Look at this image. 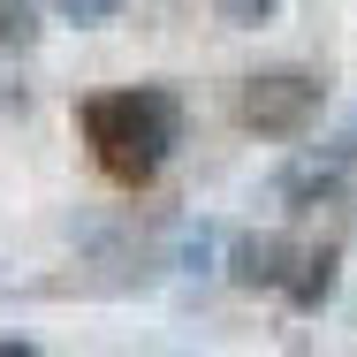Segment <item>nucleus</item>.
Here are the masks:
<instances>
[{"label":"nucleus","instance_id":"1","mask_svg":"<svg viewBox=\"0 0 357 357\" xmlns=\"http://www.w3.org/2000/svg\"><path fill=\"white\" fill-rule=\"evenodd\" d=\"M84 137L99 152V167L114 183H152L160 160L183 137V99L160 91V84H137V91H107V99H84Z\"/></svg>","mask_w":357,"mask_h":357},{"label":"nucleus","instance_id":"2","mask_svg":"<svg viewBox=\"0 0 357 357\" xmlns=\"http://www.w3.org/2000/svg\"><path fill=\"white\" fill-rule=\"evenodd\" d=\"M236 114H243V130H259V137H296L312 114H319V84L296 69H274V76H251L243 84V99H236Z\"/></svg>","mask_w":357,"mask_h":357},{"label":"nucleus","instance_id":"3","mask_svg":"<svg viewBox=\"0 0 357 357\" xmlns=\"http://www.w3.org/2000/svg\"><path fill=\"white\" fill-rule=\"evenodd\" d=\"M228 274L243 289H289V274H296V251H289L282 236H243L236 251H228Z\"/></svg>","mask_w":357,"mask_h":357},{"label":"nucleus","instance_id":"4","mask_svg":"<svg viewBox=\"0 0 357 357\" xmlns=\"http://www.w3.org/2000/svg\"><path fill=\"white\" fill-rule=\"evenodd\" d=\"M282 198H289V213L342 206V167H335V160H319V167H289V175H282Z\"/></svg>","mask_w":357,"mask_h":357},{"label":"nucleus","instance_id":"5","mask_svg":"<svg viewBox=\"0 0 357 357\" xmlns=\"http://www.w3.org/2000/svg\"><path fill=\"white\" fill-rule=\"evenodd\" d=\"M327 296H335V251L319 243V251L296 259V274H289V304H296V312H319Z\"/></svg>","mask_w":357,"mask_h":357},{"label":"nucleus","instance_id":"6","mask_svg":"<svg viewBox=\"0 0 357 357\" xmlns=\"http://www.w3.org/2000/svg\"><path fill=\"white\" fill-rule=\"evenodd\" d=\"M38 23H31V0H0V46H31Z\"/></svg>","mask_w":357,"mask_h":357},{"label":"nucleus","instance_id":"7","mask_svg":"<svg viewBox=\"0 0 357 357\" xmlns=\"http://www.w3.org/2000/svg\"><path fill=\"white\" fill-rule=\"evenodd\" d=\"M213 8H220V23H243V31H251V23H266L282 0H213Z\"/></svg>","mask_w":357,"mask_h":357},{"label":"nucleus","instance_id":"8","mask_svg":"<svg viewBox=\"0 0 357 357\" xmlns=\"http://www.w3.org/2000/svg\"><path fill=\"white\" fill-rule=\"evenodd\" d=\"M54 8H61V15H76V23H107L122 0H54Z\"/></svg>","mask_w":357,"mask_h":357},{"label":"nucleus","instance_id":"9","mask_svg":"<svg viewBox=\"0 0 357 357\" xmlns=\"http://www.w3.org/2000/svg\"><path fill=\"white\" fill-rule=\"evenodd\" d=\"M0 357H38V350H31V342H0Z\"/></svg>","mask_w":357,"mask_h":357}]
</instances>
